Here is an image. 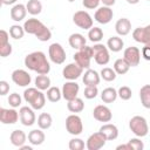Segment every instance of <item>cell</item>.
Segmentation results:
<instances>
[{
    "label": "cell",
    "mask_w": 150,
    "mask_h": 150,
    "mask_svg": "<svg viewBox=\"0 0 150 150\" xmlns=\"http://www.w3.org/2000/svg\"><path fill=\"white\" fill-rule=\"evenodd\" d=\"M25 66L38 74L47 75L50 71V64L43 52H33L25 57Z\"/></svg>",
    "instance_id": "1"
},
{
    "label": "cell",
    "mask_w": 150,
    "mask_h": 150,
    "mask_svg": "<svg viewBox=\"0 0 150 150\" xmlns=\"http://www.w3.org/2000/svg\"><path fill=\"white\" fill-rule=\"evenodd\" d=\"M23 98L25 101L34 109V110H40L45 107L46 104V97L42 90L35 88H27L23 91Z\"/></svg>",
    "instance_id": "2"
},
{
    "label": "cell",
    "mask_w": 150,
    "mask_h": 150,
    "mask_svg": "<svg viewBox=\"0 0 150 150\" xmlns=\"http://www.w3.org/2000/svg\"><path fill=\"white\" fill-rule=\"evenodd\" d=\"M129 128L137 137H144L149 132L146 120L143 116H138V115L131 117V120L129 121Z\"/></svg>",
    "instance_id": "3"
},
{
    "label": "cell",
    "mask_w": 150,
    "mask_h": 150,
    "mask_svg": "<svg viewBox=\"0 0 150 150\" xmlns=\"http://www.w3.org/2000/svg\"><path fill=\"white\" fill-rule=\"evenodd\" d=\"M93 57V47L89 46H84L81 49H79L75 54H74V60L75 62L81 67V68H86L89 69L90 67V60Z\"/></svg>",
    "instance_id": "4"
},
{
    "label": "cell",
    "mask_w": 150,
    "mask_h": 150,
    "mask_svg": "<svg viewBox=\"0 0 150 150\" xmlns=\"http://www.w3.org/2000/svg\"><path fill=\"white\" fill-rule=\"evenodd\" d=\"M93 57L95 62L100 66H105L110 61V55L108 52V47L102 43H95L93 46Z\"/></svg>",
    "instance_id": "5"
},
{
    "label": "cell",
    "mask_w": 150,
    "mask_h": 150,
    "mask_svg": "<svg viewBox=\"0 0 150 150\" xmlns=\"http://www.w3.org/2000/svg\"><path fill=\"white\" fill-rule=\"evenodd\" d=\"M48 55H49L50 61L55 64H62L66 61V52L63 47L57 42H54L49 46Z\"/></svg>",
    "instance_id": "6"
},
{
    "label": "cell",
    "mask_w": 150,
    "mask_h": 150,
    "mask_svg": "<svg viewBox=\"0 0 150 150\" xmlns=\"http://www.w3.org/2000/svg\"><path fill=\"white\" fill-rule=\"evenodd\" d=\"M66 129L70 135L77 136L83 131V124L80 116L71 114L66 118Z\"/></svg>",
    "instance_id": "7"
},
{
    "label": "cell",
    "mask_w": 150,
    "mask_h": 150,
    "mask_svg": "<svg viewBox=\"0 0 150 150\" xmlns=\"http://www.w3.org/2000/svg\"><path fill=\"white\" fill-rule=\"evenodd\" d=\"M73 22L82 28V29H90L93 27V19L90 14L86 11H77L73 15Z\"/></svg>",
    "instance_id": "8"
},
{
    "label": "cell",
    "mask_w": 150,
    "mask_h": 150,
    "mask_svg": "<svg viewBox=\"0 0 150 150\" xmlns=\"http://www.w3.org/2000/svg\"><path fill=\"white\" fill-rule=\"evenodd\" d=\"M108 139L105 138V136L98 130L97 132H94L88 137L86 142V146L88 150H98L105 145Z\"/></svg>",
    "instance_id": "9"
},
{
    "label": "cell",
    "mask_w": 150,
    "mask_h": 150,
    "mask_svg": "<svg viewBox=\"0 0 150 150\" xmlns=\"http://www.w3.org/2000/svg\"><path fill=\"white\" fill-rule=\"evenodd\" d=\"M123 59L130 64V67H136L139 64L141 61V50L137 47H128L124 49Z\"/></svg>",
    "instance_id": "10"
},
{
    "label": "cell",
    "mask_w": 150,
    "mask_h": 150,
    "mask_svg": "<svg viewBox=\"0 0 150 150\" xmlns=\"http://www.w3.org/2000/svg\"><path fill=\"white\" fill-rule=\"evenodd\" d=\"M83 68H81L76 62L67 64L62 70V76L68 81H75L82 75Z\"/></svg>",
    "instance_id": "11"
},
{
    "label": "cell",
    "mask_w": 150,
    "mask_h": 150,
    "mask_svg": "<svg viewBox=\"0 0 150 150\" xmlns=\"http://www.w3.org/2000/svg\"><path fill=\"white\" fill-rule=\"evenodd\" d=\"M132 38L135 41L143 43L144 46H150V25L145 27H137L132 32Z\"/></svg>",
    "instance_id": "12"
},
{
    "label": "cell",
    "mask_w": 150,
    "mask_h": 150,
    "mask_svg": "<svg viewBox=\"0 0 150 150\" xmlns=\"http://www.w3.org/2000/svg\"><path fill=\"white\" fill-rule=\"evenodd\" d=\"M112 16H114V12L108 6H102V7L97 8L96 12H95V14H94V19L98 23H102V25L109 23L111 21Z\"/></svg>",
    "instance_id": "13"
},
{
    "label": "cell",
    "mask_w": 150,
    "mask_h": 150,
    "mask_svg": "<svg viewBox=\"0 0 150 150\" xmlns=\"http://www.w3.org/2000/svg\"><path fill=\"white\" fill-rule=\"evenodd\" d=\"M12 81L19 87H27L32 82V77L28 71L23 69H15L12 73Z\"/></svg>",
    "instance_id": "14"
},
{
    "label": "cell",
    "mask_w": 150,
    "mask_h": 150,
    "mask_svg": "<svg viewBox=\"0 0 150 150\" xmlns=\"http://www.w3.org/2000/svg\"><path fill=\"white\" fill-rule=\"evenodd\" d=\"M19 115H20V122L25 125V127H30L35 123V114H34V109L32 107H21L19 110Z\"/></svg>",
    "instance_id": "15"
},
{
    "label": "cell",
    "mask_w": 150,
    "mask_h": 150,
    "mask_svg": "<svg viewBox=\"0 0 150 150\" xmlns=\"http://www.w3.org/2000/svg\"><path fill=\"white\" fill-rule=\"evenodd\" d=\"M62 97L67 101H70L75 97H77L80 86L75 81H68L62 86Z\"/></svg>",
    "instance_id": "16"
},
{
    "label": "cell",
    "mask_w": 150,
    "mask_h": 150,
    "mask_svg": "<svg viewBox=\"0 0 150 150\" xmlns=\"http://www.w3.org/2000/svg\"><path fill=\"white\" fill-rule=\"evenodd\" d=\"M93 116L95 120H97L100 122H110L112 118L111 110L107 105H103V104H98L94 108Z\"/></svg>",
    "instance_id": "17"
},
{
    "label": "cell",
    "mask_w": 150,
    "mask_h": 150,
    "mask_svg": "<svg viewBox=\"0 0 150 150\" xmlns=\"http://www.w3.org/2000/svg\"><path fill=\"white\" fill-rule=\"evenodd\" d=\"M20 115L15 109H0V121L2 124H14L18 122Z\"/></svg>",
    "instance_id": "18"
},
{
    "label": "cell",
    "mask_w": 150,
    "mask_h": 150,
    "mask_svg": "<svg viewBox=\"0 0 150 150\" xmlns=\"http://www.w3.org/2000/svg\"><path fill=\"white\" fill-rule=\"evenodd\" d=\"M43 27H45V25L35 18H30V19L26 20L25 23H23L25 32L28 33V34H33V35H36Z\"/></svg>",
    "instance_id": "19"
},
{
    "label": "cell",
    "mask_w": 150,
    "mask_h": 150,
    "mask_svg": "<svg viewBox=\"0 0 150 150\" xmlns=\"http://www.w3.org/2000/svg\"><path fill=\"white\" fill-rule=\"evenodd\" d=\"M115 30L121 36L128 35L130 33V30H131V22H130V20L127 19V18L118 19L116 21V23H115Z\"/></svg>",
    "instance_id": "20"
},
{
    "label": "cell",
    "mask_w": 150,
    "mask_h": 150,
    "mask_svg": "<svg viewBox=\"0 0 150 150\" xmlns=\"http://www.w3.org/2000/svg\"><path fill=\"white\" fill-rule=\"evenodd\" d=\"M100 80L101 75H98V73L94 69H87L82 77V81L86 86H97L100 83Z\"/></svg>",
    "instance_id": "21"
},
{
    "label": "cell",
    "mask_w": 150,
    "mask_h": 150,
    "mask_svg": "<svg viewBox=\"0 0 150 150\" xmlns=\"http://www.w3.org/2000/svg\"><path fill=\"white\" fill-rule=\"evenodd\" d=\"M100 131L105 136L108 141H114L118 137V129L115 124L111 123H105L100 128Z\"/></svg>",
    "instance_id": "22"
},
{
    "label": "cell",
    "mask_w": 150,
    "mask_h": 150,
    "mask_svg": "<svg viewBox=\"0 0 150 150\" xmlns=\"http://www.w3.org/2000/svg\"><path fill=\"white\" fill-rule=\"evenodd\" d=\"M26 14H27V8L22 4H16L11 9V18L16 22H20L21 20H23Z\"/></svg>",
    "instance_id": "23"
},
{
    "label": "cell",
    "mask_w": 150,
    "mask_h": 150,
    "mask_svg": "<svg viewBox=\"0 0 150 150\" xmlns=\"http://www.w3.org/2000/svg\"><path fill=\"white\" fill-rule=\"evenodd\" d=\"M9 139H11V143L14 145V146H22L25 143H26V139H27V136L26 134L20 130V129H16V130H13L11 136H9Z\"/></svg>",
    "instance_id": "24"
},
{
    "label": "cell",
    "mask_w": 150,
    "mask_h": 150,
    "mask_svg": "<svg viewBox=\"0 0 150 150\" xmlns=\"http://www.w3.org/2000/svg\"><path fill=\"white\" fill-rule=\"evenodd\" d=\"M68 42H69V45H70L71 48L79 50V49H81L82 47L86 46L87 40H86V38H84L82 34H80V33H73V34L69 36Z\"/></svg>",
    "instance_id": "25"
},
{
    "label": "cell",
    "mask_w": 150,
    "mask_h": 150,
    "mask_svg": "<svg viewBox=\"0 0 150 150\" xmlns=\"http://www.w3.org/2000/svg\"><path fill=\"white\" fill-rule=\"evenodd\" d=\"M45 132L42 129H34L28 134V141L32 145H41L45 142Z\"/></svg>",
    "instance_id": "26"
},
{
    "label": "cell",
    "mask_w": 150,
    "mask_h": 150,
    "mask_svg": "<svg viewBox=\"0 0 150 150\" xmlns=\"http://www.w3.org/2000/svg\"><path fill=\"white\" fill-rule=\"evenodd\" d=\"M123 46H124V42H123V40L120 36H111L107 41L108 49L111 50V52H114V53H117V52L122 50Z\"/></svg>",
    "instance_id": "27"
},
{
    "label": "cell",
    "mask_w": 150,
    "mask_h": 150,
    "mask_svg": "<svg viewBox=\"0 0 150 150\" xmlns=\"http://www.w3.org/2000/svg\"><path fill=\"white\" fill-rule=\"evenodd\" d=\"M117 96H118L117 90L115 88H111V87H108V88L103 89L102 93H101V100L104 103H112L117 98Z\"/></svg>",
    "instance_id": "28"
},
{
    "label": "cell",
    "mask_w": 150,
    "mask_h": 150,
    "mask_svg": "<svg viewBox=\"0 0 150 150\" xmlns=\"http://www.w3.org/2000/svg\"><path fill=\"white\" fill-rule=\"evenodd\" d=\"M139 98L142 105L146 109H150V84H144L139 89Z\"/></svg>",
    "instance_id": "29"
},
{
    "label": "cell",
    "mask_w": 150,
    "mask_h": 150,
    "mask_svg": "<svg viewBox=\"0 0 150 150\" xmlns=\"http://www.w3.org/2000/svg\"><path fill=\"white\" fill-rule=\"evenodd\" d=\"M67 108H68V110H69L70 112H81V111L84 109L83 100H82V98H79V97H75V98L68 101Z\"/></svg>",
    "instance_id": "30"
},
{
    "label": "cell",
    "mask_w": 150,
    "mask_h": 150,
    "mask_svg": "<svg viewBox=\"0 0 150 150\" xmlns=\"http://www.w3.org/2000/svg\"><path fill=\"white\" fill-rule=\"evenodd\" d=\"M129 68H130V64L122 57V59H117L116 61H115V63H114V70L116 71V74H118V75H124V74H127L128 73V70H129Z\"/></svg>",
    "instance_id": "31"
},
{
    "label": "cell",
    "mask_w": 150,
    "mask_h": 150,
    "mask_svg": "<svg viewBox=\"0 0 150 150\" xmlns=\"http://www.w3.org/2000/svg\"><path fill=\"white\" fill-rule=\"evenodd\" d=\"M35 87L40 90H47L50 87V79L47 75L39 74L35 79Z\"/></svg>",
    "instance_id": "32"
},
{
    "label": "cell",
    "mask_w": 150,
    "mask_h": 150,
    "mask_svg": "<svg viewBox=\"0 0 150 150\" xmlns=\"http://www.w3.org/2000/svg\"><path fill=\"white\" fill-rule=\"evenodd\" d=\"M52 122H53L52 116H50L49 114H47V112H42V114H40L39 117H38V125H39V128L42 129V130L49 129L50 125H52Z\"/></svg>",
    "instance_id": "33"
},
{
    "label": "cell",
    "mask_w": 150,
    "mask_h": 150,
    "mask_svg": "<svg viewBox=\"0 0 150 150\" xmlns=\"http://www.w3.org/2000/svg\"><path fill=\"white\" fill-rule=\"evenodd\" d=\"M26 8L29 14L38 15L42 11V4L39 0H28V2L26 4Z\"/></svg>",
    "instance_id": "34"
},
{
    "label": "cell",
    "mask_w": 150,
    "mask_h": 150,
    "mask_svg": "<svg viewBox=\"0 0 150 150\" xmlns=\"http://www.w3.org/2000/svg\"><path fill=\"white\" fill-rule=\"evenodd\" d=\"M62 97V90L57 87H49L47 89V98L50 102H59Z\"/></svg>",
    "instance_id": "35"
},
{
    "label": "cell",
    "mask_w": 150,
    "mask_h": 150,
    "mask_svg": "<svg viewBox=\"0 0 150 150\" xmlns=\"http://www.w3.org/2000/svg\"><path fill=\"white\" fill-rule=\"evenodd\" d=\"M88 38H89V41L97 43L103 39V30L100 27H91L88 32Z\"/></svg>",
    "instance_id": "36"
},
{
    "label": "cell",
    "mask_w": 150,
    "mask_h": 150,
    "mask_svg": "<svg viewBox=\"0 0 150 150\" xmlns=\"http://www.w3.org/2000/svg\"><path fill=\"white\" fill-rule=\"evenodd\" d=\"M100 75H101V77H102L104 81H107V82H111V81H114V80L116 79V75H117V74H116V71H115L112 68L104 67V68H102Z\"/></svg>",
    "instance_id": "37"
},
{
    "label": "cell",
    "mask_w": 150,
    "mask_h": 150,
    "mask_svg": "<svg viewBox=\"0 0 150 150\" xmlns=\"http://www.w3.org/2000/svg\"><path fill=\"white\" fill-rule=\"evenodd\" d=\"M25 33L26 32H25L23 27H21L20 25H13L9 28V35L13 39H15V40H20L21 38H23V34Z\"/></svg>",
    "instance_id": "38"
},
{
    "label": "cell",
    "mask_w": 150,
    "mask_h": 150,
    "mask_svg": "<svg viewBox=\"0 0 150 150\" xmlns=\"http://www.w3.org/2000/svg\"><path fill=\"white\" fill-rule=\"evenodd\" d=\"M35 36H36L38 40H40V41H42V42H46V41L50 40V38H52V32H50V29L45 25V27H43Z\"/></svg>",
    "instance_id": "39"
},
{
    "label": "cell",
    "mask_w": 150,
    "mask_h": 150,
    "mask_svg": "<svg viewBox=\"0 0 150 150\" xmlns=\"http://www.w3.org/2000/svg\"><path fill=\"white\" fill-rule=\"evenodd\" d=\"M97 94H98L97 86H86L84 91H83V95L86 98H88V100L95 98L97 96Z\"/></svg>",
    "instance_id": "40"
},
{
    "label": "cell",
    "mask_w": 150,
    "mask_h": 150,
    "mask_svg": "<svg viewBox=\"0 0 150 150\" xmlns=\"http://www.w3.org/2000/svg\"><path fill=\"white\" fill-rule=\"evenodd\" d=\"M117 94H118V97H120L121 100H123V101H128V100H130L131 96H132L131 89H130L129 87H127V86L121 87V88L117 90Z\"/></svg>",
    "instance_id": "41"
},
{
    "label": "cell",
    "mask_w": 150,
    "mask_h": 150,
    "mask_svg": "<svg viewBox=\"0 0 150 150\" xmlns=\"http://www.w3.org/2000/svg\"><path fill=\"white\" fill-rule=\"evenodd\" d=\"M70 150H83L84 149V141L81 138H71L68 144Z\"/></svg>",
    "instance_id": "42"
},
{
    "label": "cell",
    "mask_w": 150,
    "mask_h": 150,
    "mask_svg": "<svg viewBox=\"0 0 150 150\" xmlns=\"http://www.w3.org/2000/svg\"><path fill=\"white\" fill-rule=\"evenodd\" d=\"M21 101H22V98H21V96H20L18 93H13V94H11V95L8 96V103H9V105H11L12 108H18V107H20Z\"/></svg>",
    "instance_id": "43"
},
{
    "label": "cell",
    "mask_w": 150,
    "mask_h": 150,
    "mask_svg": "<svg viewBox=\"0 0 150 150\" xmlns=\"http://www.w3.org/2000/svg\"><path fill=\"white\" fill-rule=\"evenodd\" d=\"M128 143L131 146V150H143L144 148V144L139 138H130Z\"/></svg>",
    "instance_id": "44"
},
{
    "label": "cell",
    "mask_w": 150,
    "mask_h": 150,
    "mask_svg": "<svg viewBox=\"0 0 150 150\" xmlns=\"http://www.w3.org/2000/svg\"><path fill=\"white\" fill-rule=\"evenodd\" d=\"M12 54V45L8 42L6 45H2L0 46V55L1 57H7Z\"/></svg>",
    "instance_id": "45"
},
{
    "label": "cell",
    "mask_w": 150,
    "mask_h": 150,
    "mask_svg": "<svg viewBox=\"0 0 150 150\" xmlns=\"http://www.w3.org/2000/svg\"><path fill=\"white\" fill-rule=\"evenodd\" d=\"M101 0H82V5L84 6V8L87 9H94L97 8L100 5Z\"/></svg>",
    "instance_id": "46"
},
{
    "label": "cell",
    "mask_w": 150,
    "mask_h": 150,
    "mask_svg": "<svg viewBox=\"0 0 150 150\" xmlns=\"http://www.w3.org/2000/svg\"><path fill=\"white\" fill-rule=\"evenodd\" d=\"M9 91V84H8V82H6V81H0V95H6L7 93Z\"/></svg>",
    "instance_id": "47"
},
{
    "label": "cell",
    "mask_w": 150,
    "mask_h": 150,
    "mask_svg": "<svg viewBox=\"0 0 150 150\" xmlns=\"http://www.w3.org/2000/svg\"><path fill=\"white\" fill-rule=\"evenodd\" d=\"M8 36H9V34H8L6 30H4V29L0 30V46L6 45V43L9 42V41H8Z\"/></svg>",
    "instance_id": "48"
},
{
    "label": "cell",
    "mask_w": 150,
    "mask_h": 150,
    "mask_svg": "<svg viewBox=\"0 0 150 150\" xmlns=\"http://www.w3.org/2000/svg\"><path fill=\"white\" fill-rule=\"evenodd\" d=\"M142 56L146 60V61H150V46H144L142 48Z\"/></svg>",
    "instance_id": "49"
},
{
    "label": "cell",
    "mask_w": 150,
    "mask_h": 150,
    "mask_svg": "<svg viewBox=\"0 0 150 150\" xmlns=\"http://www.w3.org/2000/svg\"><path fill=\"white\" fill-rule=\"evenodd\" d=\"M116 150H131V146L129 145V143L127 144H121L116 146Z\"/></svg>",
    "instance_id": "50"
},
{
    "label": "cell",
    "mask_w": 150,
    "mask_h": 150,
    "mask_svg": "<svg viewBox=\"0 0 150 150\" xmlns=\"http://www.w3.org/2000/svg\"><path fill=\"white\" fill-rule=\"evenodd\" d=\"M101 2L103 4V6H108V7H111L115 5L116 0H101Z\"/></svg>",
    "instance_id": "51"
},
{
    "label": "cell",
    "mask_w": 150,
    "mask_h": 150,
    "mask_svg": "<svg viewBox=\"0 0 150 150\" xmlns=\"http://www.w3.org/2000/svg\"><path fill=\"white\" fill-rule=\"evenodd\" d=\"M15 2H16V0H1L2 5H13Z\"/></svg>",
    "instance_id": "52"
},
{
    "label": "cell",
    "mask_w": 150,
    "mask_h": 150,
    "mask_svg": "<svg viewBox=\"0 0 150 150\" xmlns=\"http://www.w3.org/2000/svg\"><path fill=\"white\" fill-rule=\"evenodd\" d=\"M19 149H20V150H32V146H29V145H25V144H23V145L20 146Z\"/></svg>",
    "instance_id": "53"
},
{
    "label": "cell",
    "mask_w": 150,
    "mask_h": 150,
    "mask_svg": "<svg viewBox=\"0 0 150 150\" xmlns=\"http://www.w3.org/2000/svg\"><path fill=\"white\" fill-rule=\"evenodd\" d=\"M127 2L130 4V5H136V4L139 2V0H127Z\"/></svg>",
    "instance_id": "54"
},
{
    "label": "cell",
    "mask_w": 150,
    "mask_h": 150,
    "mask_svg": "<svg viewBox=\"0 0 150 150\" xmlns=\"http://www.w3.org/2000/svg\"><path fill=\"white\" fill-rule=\"evenodd\" d=\"M68 1H69V2H73V1H75V0H68Z\"/></svg>",
    "instance_id": "55"
},
{
    "label": "cell",
    "mask_w": 150,
    "mask_h": 150,
    "mask_svg": "<svg viewBox=\"0 0 150 150\" xmlns=\"http://www.w3.org/2000/svg\"><path fill=\"white\" fill-rule=\"evenodd\" d=\"M148 1H150V0H148Z\"/></svg>",
    "instance_id": "56"
}]
</instances>
